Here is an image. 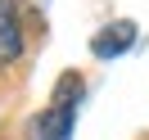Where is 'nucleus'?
Wrapping results in <instances>:
<instances>
[{"mask_svg":"<svg viewBox=\"0 0 149 140\" xmlns=\"http://www.w3.org/2000/svg\"><path fill=\"white\" fill-rule=\"evenodd\" d=\"M86 104V81L77 72H63V81L54 86L45 113L36 118V140H72L77 127V109Z\"/></svg>","mask_w":149,"mask_h":140,"instance_id":"obj_1","label":"nucleus"},{"mask_svg":"<svg viewBox=\"0 0 149 140\" xmlns=\"http://www.w3.org/2000/svg\"><path fill=\"white\" fill-rule=\"evenodd\" d=\"M136 36H140L136 23H131V18H118V23H109V27L95 32L91 54H95V59H118V54H127V50L136 45Z\"/></svg>","mask_w":149,"mask_h":140,"instance_id":"obj_2","label":"nucleus"},{"mask_svg":"<svg viewBox=\"0 0 149 140\" xmlns=\"http://www.w3.org/2000/svg\"><path fill=\"white\" fill-rule=\"evenodd\" d=\"M23 54V23L9 0H0V63H14Z\"/></svg>","mask_w":149,"mask_h":140,"instance_id":"obj_3","label":"nucleus"}]
</instances>
